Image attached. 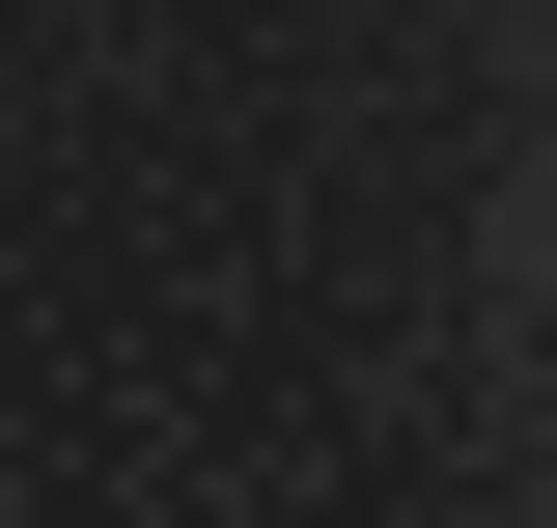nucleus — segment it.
Masks as SVG:
<instances>
[{
    "instance_id": "nucleus-1",
    "label": "nucleus",
    "mask_w": 557,
    "mask_h": 528,
    "mask_svg": "<svg viewBox=\"0 0 557 528\" xmlns=\"http://www.w3.org/2000/svg\"><path fill=\"white\" fill-rule=\"evenodd\" d=\"M530 278H557V196H530Z\"/></svg>"
}]
</instances>
